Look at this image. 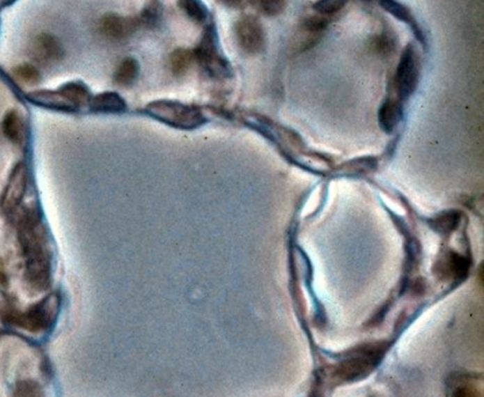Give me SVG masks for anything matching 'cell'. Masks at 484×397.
<instances>
[{"label": "cell", "instance_id": "obj_1", "mask_svg": "<svg viewBox=\"0 0 484 397\" xmlns=\"http://www.w3.org/2000/svg\"><path fill=\"white\" fill-rule=\"evenodd\" d=\"M19 240L26 259V279L36 292L49 287L50 256L41 219L35 210H26L19 219Z\"/></svg>", "mask_w": 484, "mask_h": 397}, {"label": "cell", "instance_id": "obj_2", "mask_svg": "<svg viewBox=\"0 0 484 397\" xmlns=\"http://www.w3.org/2000/svg\"><path fill=\"white\" fill-rule=\"evenodd\" d=\"M384 352L386 348L382 344H367L355 348L337 366L336 376L346 382L364 379L379 365Z\"/></svg>", "mask_w": 484, "mask_h": 397}, {"label": "cell", "instance_id": "obj_3", "mask_svg": "<svg viewBox=\"0 0 484 397\" xmlns=\"http://www.w3.org/2000/svg\"><path fill=\"white\" fill-rule=\"evenodd\" d=\"M193 54L196 62L209 75L217 78L219 77L226 78L230 76L231 70H230L229 63L226 62V59L219 52V40H217L215 27L212 24L205 27L196 48L193 50Z\"/></svg>", "mask_w": 484, "mask_h": 397}, {"label": "cell", "instance_id": "obj_4", "mask_svg": "<svg viewBox=\"0 0 484 397\" xmlns=\"http://www.w3.org/2000/svg\"><path fill=\"white\" fill-rule=\"evenodd\" d=\"M235 36L240 50L249 55L263 52L266 45L264 28L260 21L252 15L240 17L235 24Z\"/></svg>", "mask_w": 484, "mask_h": 397}, {"label": "cell", "instance_id": "obj_5", "mask_svg": "<svg viewBox=\"0 0 484 397\" xmlns=\"http://www.w3.org/2000/svg\"><path fill=\"white\" fill-rule=\"evenodd\" d=\"M419 77V59L412 43L404 48L395 75V86L400 98H407L417 86Z\"/></svg>", "mask_w": 484, "mask_h": 397}, {"label": "cell", "instance_id": "obj_6", "mask_svg": "<svg viewBox=\"0 0 484 397\" xmlns=\"http://www.w3.org/2000/svg\"><path fill=\"white\" fill-rule=\"evenodd\" d=\"M52 302L49 299H45L41 304L33 306L24 313H17V311H8L6 317L10 323L22 327L31 332H38V331L45 330L52 323Z\"/></svg>", "mask_w": 484, "mask_h": 397}, {"label": "cell", "instance_id": "obj_7", "mask_svg": "<svg viewBox=\"0 0 484 397\" xmlns=\"http://www.w3.org/2000/svg\"><path fill=\"white\" fill-rule=\"evenodd\" d=\"M139 28L137 17H121L118 14H106L101 17L99 29L104 38L120 42L130 38Z\"/></svg>", "mask_w": 484, "mask_h": 397}, {"label": "cell", "instance_id": "obj_8", "mask_svg": "<svg viewBox=\"0 0 484 397\" xmlns=\"http://www.w3.org/2000/svg\"><path fill=\"white\" fill-rule=\"evenodd\" d=\"M27 187V169L24 164H17L10 174L6 188L3 192L1 205L7 212H13L24 198Z\"/></svg>", "mask_w": 484, "mask_h": 397}, {"label": "cell", "instance_id": "obj_9", "mask_svg": "<svg viewBox=\"0 0 484 397\" xmlns=\"http://www.w3.org/2000/svg\"><path fill=\"white\" fill-rule=\"evenodd\" d=\"M35 59L45 64L57 63L64 57V48L54 35H38L33 45Z\"/></svg>", "mask_w": 484, "mask_h": 397}, {"label": "cell", "instance_id": "obj_10", "mask_svg": "<svg viewBox=\"0 0 484 397\" xmlns=\"http://www.w3.org/2000/svg\"><path fill=\"white\" fill-rule=\"evenodd\" d=\"M150 111L153 115H158L159 118H167L175 123H182V120H196V111H192L184 104L170 101H158L150 104Z\"/></svg>", "mask_w": 484, "mask_h": 397}, {"label": "cell", "instance_id": "obj_11", "mask_svg": "<svg viewBox=\"0 0 484 397\" xmlns=\"http://www.w3.org/2000/svg\"><path fill=\"white\" fill-rule=\"evenodd\" d=\"M379 3L383 10L396 17L397 20L402 21L404 24H407L409 27H411L416 36L421 42H424V35L421 33V27H419V24H418L410 8H407V6H404L403 3H398L396 0H379Z\"/></svg>", "mask_w": 484, "mask_h": 397}, {"label": "cell", "instance_id": "obj_12", "mask_svg": "<svg viewBox=\"0 0 484 397\" xmlns=\"http://www.w3.org/2000/svg\"><path fill=\"white\" fill-rule=\"evenodd\" d=\"M28 98L35 104H42L45 107H55L58 108V109H72L75 108L61 91L58 92L36 91V92L28 94Z\"/></svg>", "mask_w": 484, "mask_h": 397}, {"label": "cell", "instance_id": "obj_13", "mask_svg": "<svg viewBox=\"0 0 484 397\" xmlns=\"http://www.w3.org/2000/svg\"><path fill=\"white\" fill-rule=\"evenodd\" d=\"M3 132L14 144H21L24 139V125L17 111L7 113L3 121Z\"/></svg>", "mask_w": 484, "mask_h": 397}, {"label": "cell", "instance_id": "obj_14", "mask_svg": "<svg viewBox=\"0 0 484 397\" xmlns=\"http://www.w3.org/2000/svg\"><path fill=\"white\" fill-rule=\"evenodd\" d=\"M185 15L195 24H205L209 17L208 8L202 0H178Z\"/></svg>", "mask_w": 484, "mask_h": 397}, {"label": "cell", "instance_id": "obj_15", "mask_svg": "<svg viewBox=\"0 0 484 397\" xmlns=\"http://www.w3.org/2000/svg\"><path fill=\"white\" fill-rule=\"evenodd\" d=\"M194 61V54L191 49L177 48L171 52L170 68L171 71L175 76H182L187 72L191 68L192 63Z\"/></svg>", "mask_w": 484, "mask_h": 397}, {"label": "cell", "instance_id": "obj_16", "mask_svg": "<svg viewBox=\"0 0 484 397\" xmlns=\"http://www.w3.org/2000/svg\"><path fill=\"white\" fill-rule=\"evenodd\" d=\"M139 62L132 57L125 59L120 63V65L115 72V81L121 86H129L135 81L139 76Z\"/></svg>", "mask_w": 484, "mask_h": 397}, {"label": "cell", "instance_id": "obj_17", "mask_svg": "<svg viewBox=\"0 0 484 397\" xmlns=\"http://www.w3.org/2000/svg\"><path fill=\"white\" fill-rule=\"evenodd\" d=\"M91 106L97 111H120L125 108V102L118 94L107 92L94 97Z\"/></svg>", "mask_w": 484, "mask_h": 397}, {"label": "cell", "instance_id": "obj_18", "mask_svg": "<svg viewBox=\"0 0 484 397\" xmlns=\"http://www.w3.org/2000/svg\"><path fill=\"white\" fill-rule=\"evenodd\" d=\"M59 91L65 95L66 99L71 102L73 107L85 104L90 100V92L87 90V87L78 81L65 84Z\"/></svg>", "mask_w": 484, "mask_h": 397}, {"label": "cell", "instance_id": "obj_19", "mask_svg": "<svg viewBox=\"0 0 484 397\" xmlns=\"http://www.w3.org/2000/svg\"><path fill=\"white\" fill-rule=\"evenodd\" d=\"M137 17L139 27L156 28L162 19V7L157 1H151Z\"/></svg>", "mask_w": 484, "mask_h": 397}, {"label": "cell", "instance_id": "obj_20", "mask_svg": "<svg viewBox=\"0 0 484 397\" xmlns=\"http://www.w3.org/2000/svg\"><path fill=\"white\" fill-rule=\"evenodd\" d=\"M252 6L266 17H278L285 12L287 0H254Z\"/></svg>", "mask_w": 484, "mask_h": 397}, {"label": "cell", "instance_id": "obj_21", "mask_svg": "<svg viewBox=\"0 0 484 397\" xmlns=\"http://www.w3.org/2000/svg\"><path fill=\"white\" fill-rule=\"evenodd\" d=\"M350 0H318L313 3V10L317 14L330 19L332 15L341 12Z\"/></svg>", "mask_w": 484, "mask_h": 397}, {"label": "cell", "instance_id": "obj_22", "mask_svg": "<svg viewBox=\"0 0 484 397\" xmlns=\"http://www.w3.org/2000/svg\"><path fill=\"white\" fill-rule=\"evenodd\" d=\"M13 72L14 76L17 77V79L22 83L27 84V85H35L41 79L38 70L35 69L34 66L28 65V64L17 66L14 69Z\"/></svg>", "mask_w": 484, "mask_h": 397}, {"label": "cell", "instance_id": "obj_23", "mask_svg": "<svg viewBox=\"0 0 484 397\" xmlns=\"http://www.w3.org/2000/svg\"><path fill=\"white\" fill-rule=\"evenodd\" d=\"M398 116H400V104H397L396 101H387L381 109V120L383 125L393 127L396 120H398Z\"/></svg>", "mask_w": 484, "mask_h": 397}, {"label": "cell", "instance_id": "obj_24", "mask_svg": "<svg viewBox=\"0 0 484 397\" xmlns=\"http://www.w3.org/2000/svg\"><path fill=\"white\" fill-rule=\"evenodd\" d=\"M14 397H43V394L36 383L24 381L17 384Z\"/></svg>", "mask_w": 484, "mask_h": 397}, {"label": "cell", "instance_id": "obj_25", "mask_svg": "<svg viewBox=\"0 0 484 397\" xmlns=\"http://www.w3.org/2000/svg\"><path fill=\"white\" fill-rule=\"evenodd\" d=\"M453 397H482V395L475 387L463 384V386L458 387L454 390Z\"/></svg>", "mask_w": 484, "mask_h": 397}, {"label": "cell", "instance_id": "obj_26", "mask_svg": "<svg viewBox=\"0 0 484 397\" xmlns=\"http://www.w3.org/2000/svg\"><path fill=\"white\" fill-rule=\"evenodd\" d=\"M223 6L231 10H243L247 6H252L254 0H217Z\"/></svg>", "mask_w": 484, "mask_h": 397}]
</instances>
